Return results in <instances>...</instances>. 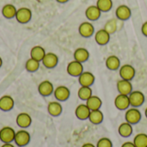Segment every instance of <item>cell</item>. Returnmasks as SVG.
Here are the masks:
<instances>
[{
	"label": "cell",
	"mask_w": 147,
	"mask_h": 147,
	"mask_svg": "<svg viewBox=\"0 0 147 147\" xmlns=\"http://www.w3.org/2000/svg\"><path fill=\"white\" fill-rule=\"evenodd\" d=\"M66 71L69 75L72 77H79L84 72V65L83 63H80L77 60L71 61L66 68Z\"/></svg>",
	"instance_id": "cell-3"
},
{
	"label": "cell",
	"mask_w": 147,
	"mask_h": 147,
	"mask_svg": "<svg viewBox=\"0 0 147 147\" xmlns=\"http://www.w3.org/2000/svg\"><path fill=\"white\" fill-rule=\"evenodd\" d=\"M142 118V115L140 111L137 108H131L127 109L125 114V119L126 121L130 123L131 125H135L138 124Z\"/></svg>",
	"instance_id": "cell-1"
},
{
	"label": "cell",
	"mask_w": 147,
	"mask_h": 147,
	"mask_svg": "<svg viewBox=\"0 0 147 147\" xmlns=\"http://www.w3.org/2000/svg\"><path fill=\"white\" fill-rule=\"evenodd\" d=\"M32 123V119L27 113H21L16 117V124L22 128L28 127Z\"/></svg>",
	"instance_id": "cell-21"
},
{
	"label": "cell",
	"mask_w": 147,
	"mask_h": 147,
	"mask_svg": "<svg viewBox=\"0 0 147 147\" xmlns=\"http://www.w3.org/2000/svg\"><path fill=\"white\" fill-rule=\"evenodd\" d=\"M118 133L123 138L130 137L133 134V125H131L127 121L121 123L118 127Z\"/></svg>",
	"instance_id": "cell-25"
},
{
	"label": "cell",
	"mask_w": 147,
	"mask_h": 147,
	"mask_svg": "<svg viewBox=\"0 0 147 147\" xmlns=\"http://www.w3.org/2000/svg\"><path fill=\"white\" fill-rule=\"evenodd\" d=\"M96 147H113V143L111 141L110 139L109 138H106V137H103V138H101L97 143H96Z\"/></svg>",
	"instance_id": "cell-34"
},
{
	"label": "cell",
	"mask_w": 147,
	"mask_h": 147,
	"mask_svg": "<svg viewBox=\"0 0 147 147\" xmlns=\"http://www.w3.org/2000/svg\"><path fill=\"white\" fill-rule=\"evenodd\" d=\"M16 11H17L16 8L13 4H10V3L5 4L2 9V14L7 19H11L13 17H16Z\"/></svg>",
	"instance_id": "cell-28"
},
{
	"label": "cell",
	"mask_w": 147,
	"mask_h": 147,
	"mask_svg": "<svg viewBox=\"0 0 147 147\" xmlns=\"http://www.w3.org/2000/svg\"><path fill=\"white\" fill-rule=\"evenodd\" d=\"M121 147H136V146H135V145L134 144V142H131V141H127V142L123 143V144L121 145Z\"/></svg>",
	"instance_id": "cell-36"
},
{
	"label": "cell",
	"mask_w": 147,
	"mask_h": 147,
	"mask_svg": "<svg viewBox=\"0 0 147 147\" xmlns=\"http://www.w3.org/2000/svg\"><path fill=\"white\" fill-rule=\"evenodd\" d=\"M58 3H66V2H68L69 0H56Z\"/></svg>",
	"instance_id": "cell-39"
},
{
	"label": "cell",
	"mask_w": 147,
	"mask_h": 147,
	"mask_svg": "<svg viewBox=\"0 0 147 147\" xmlns=\"http://www.w3.org/2000/svg\"><path fill=\"white\" fill-rule=\"evenodd\" d=\"M102 12H108L113 7L112 0H97L96 4Z\"/></svg>",
	"instance_id": "cell-31"
},
{
	"label": "cell",
	"mask_w": 147,
	"mask_h": 147,
	"mask_svg": "<svg viewBox=\"0 0 147 147\" xmlns=\"http://www.w3.org/2000/svg\"><path fill=\"white\" fill-rule=\"evenodd\" d=\"M134 144L136 147H147V134L140 133L134 138Z\"/></svg>",
	"instance_id": "cell-30"
},
{
	"label": "cell",
	"mask_w": 147,
	"mask_h": 147,
	"mask_svg": "<svg viewBox=\"0 0 147 147\" xmlns=\"http://www.w3.org/2000/svg\"><path fill=\"white\" fill-rule=\"evenodd\" d=\"M78 97L83 101H87L92 96V90L89 86H81L78 91Z\"/></svg>",
	"instance_id": "cell-29"
},
{
	"label": "cell",
	"mask_w": 147,
	"mask_h": 147,
	"mask_svg": "<svg viewBox=\"0 0 147 147\" xmlns=\"http://www.w3.org/2000/svg\"><path fill=\"white\" fill-rule=\"evenodd\" d=\"M14 107V100L9 96H3L0 98V109L3 111H9Z\"/></svg>",
	"instance_id": "cell-23"
},
{
	"label": "cell",
	"mask_w": 147,
	"mask_h": 147,
	"mask_svg": "<svg viewBox=\"0 0 147 147\" xmlns=\"http://www.w3.org/2000/svg\"><path fill=\"white\" fill-rule=\"evenodd\" d=\"M2 64H3V61H2V59H1V57H0V67L2 66Z\"/></svg>",
	"instance_id": "cell-40"
},
{
	"label": "cell",
	"mask_w": 147,
	"mask_h": 147,
	"mask_svg": "<svg viewBox=\"0 0 147 147\" xmlns=\"http://www.w3.org/2000/svg\"><path fill=\"white\" fill-rule=\"evenodd\" d=\"M110 40V34L104 29H99L95 34V40L100 46H104L109 43Z\"/></svg>",
	"instance_id": "cell-12"
},
{
	"label": "cell",
	"mask_w": 147,
	"mask_h": 147,
	"mask_svg": "<svg viewBox=\"0 0 147 147\" xmlns=\"http://www.w3.org/2000/svg\"><path fill=\"white\" fill-rule=\"evenodd\" d=\"M32 18V11L26 7H22L17 9L16 14V19L20 23H27Z\"/></svg>",
	"instance_id": "cell-5"
},
{
	"label": "cell",
	"mask_w": 147,
	"mask_h": 147,
	"mask_svg": "<svg viewBox=\"0 0 147 147\" xmlns=\"http://www.w3.org/2000/svg\"><path fill=\"white\" fill-rule=\"evenodd\" d=\"M74 59L80 62V63H84L85 61H87L90 58V53L86 48L84 47H79L78 49L75 50L74 54H73Z\"/></svg>",
	"instance_id": "cell-19"
},
{
	"label": "cell",
	"mask_w": 147,
	"mask_h": 147,
	"mask_svg": "<svg viewBox=\"0 0 147 147\" xmlns=\"http://www.w3.org/2000/svg\"><path fill=\"white\" fill-rule=\"evenodd\" d=\"M102 11L96 5H90L85 10V16L90 21H96L101 16Z\"/></svg>",
	"instance_id": "cell-18"
},
{
	"label": "cell",
	"mask_w": 147,
	"mask_h": 147,
	"mask_svg": "<svg viewBox=\"0 0 147 147\" xmlns=\"http://www.w3.org/2000/svg\"><path fill=\"white\" fill-rule=\"evenodd\" d=\"M119 73L121 79L131 81L132 79H134L135 76V69L133 65L129 64H126L119 68Z\"/></svg>",
	"instance_id": "cell-4"
},
{
	"label": "cell",
	"mask_w": 147,
	"mask_h": 147,
	"mask_svg": "<svg viewBox=\"0 0 147 147\" xmlns=\"http://www.w3.org/2000/svg\"><path fill=\"white\" fill-rule=\"evenodd\" d=\"M63 110V108L61 106V104L58 102H49L48 106H47V111L48 113L52 115V116H59L61 115Z\"/></svg>",
	"instance_id": "cell-26"
},
{
	"label": "cell",
	"mask_w": 147,
	"mask_h": 147,
	"mask_svg": "<svg viewBox=\"0 0 147 147\" xmlns=\"http://www.w3.org/2000/svg\"><path fill=\"white\" fill-rule=\"evenodd\" d=\"M115 106L119 110H127L130 106L128 96L119 94L115 99Z\"/></svg>",
	"instance_id": "cell-9"
},
{
	"label": "cell",
	"mask_w": 147,
	"mask_h": 147,
	"mask_svg": "<svg viewBox=\"0 0 147 147\" xmlns=\"http://www.w3.org/2000/svg\"><path fill=\"white\" fill-rule=\"evenodd\" d=\"M116 87H117V90H118L119 94L128 96L133 91L132 83H131V81H128V80H125V79L119 80L117 82Z\"/></svg>",
	"instance_id": "cell-11"
},
{
	"label": "cell",
	"mask_w": 147,
	"mask_h": 147,
	"mask_svg": "<svg viewBox=\"0 0 147 147\" xmlns=\"http://www.w3.org/2000/svg\"><path fill=\"white\" fill-rule=\"evenodd\" d=\"M54 96L59 102H65L70 97V90L65 86H59L54 90Z\"/></svg>",
	"instance_id": "cell-15"
},
{
	"label": "cell",
	"mask_w": 147,
	"mask_h": 147,
	"mask_svg": "<svg viewBox=\"0 0 147 147\" xmlns=\"http://www.w3.org/2000/svg\"><path fill=\"white\" fill-rule=\"evenodd\" d=\"M106 67L110 71H116L121 67V60L115 55H110L106 59Z\"/></svg>",
	"instance_id": "cell-20"
},
{
	"label": "cell",
	"mask_w": 147,
	"mask_h": 147,
	"mask_svg": "<svg viewBox=\"0 0 147 147\" xmlns=\"http://www.w3.org/2000/svg\"><path fill=\"white\" fill-rule=\"evenodd\" d=\"M78 82L81 86L90 87L95 82V76L90 71H84L78 77Z\"/></svg>",
	"instance_id": "cell-14"
},
{
	"label": "cell",
	"mask_w": 147,
	"mask_h": 147,
	"mask_svg": "<svg viewBox=\"0 0 147 147\" xmlns=\"http://www.w3.org/2000/svg\"><path fill=\"white\" fill-rule=\"evenodd\" d=\"M25 67H26V69H27L28 71H29V72H34L40 67V61L30 58L29 59L27 60L26 65H25Z\"/></svg>",
	"instance_id": "cell-33"
},
{
	"label": "cell",
	"mask_w": 147,
	"mask_h": 147,
	"mask_svg": "<svg viewBox=\"0 0 147 147\" xmlns=\"http://www.w3.org/2000/svg\"><path fill=\"white\" fill-rule=\"evenodd\" d=\"M78 32H79L81 36H83L84 38H89V37L93 35V34L95 32V28L91 22H84L79 25Z\"/></svg>",
	"instance_id": "cell-8"
},
{
	"label": "cell",
	"mask_w": 147,
	"mask_h": 147,
	"mask_svg": "<svg viewBox=\"0 0 147 147\" xmlns=\"http://www.w3.org/2000/svg\"><path fill=\"white\" fill-rule=\"evenodd\" d=\"M1 147H15L13 145H11L10 143H4V145H3Z\"/></svg>",
	"instance_id": "cell-38"
},
{
	"label": "cell",
	"mask_w": 147,
	"mask_h": 147,
	"mask_svg": "<svg viewBox=\"0 0 147 147\" xmlns=\"http://www.w3.org/2000/svg\"><path fill=\"white\" fill-rule=\"evenodd\" d=\"M82 147H96V146H94L93 144H91V143H85V144H84Z\"/></svg>",
	"instance_id": "cell-37"
},
{
	"label": "cell",
	"mask_w": 147,
	"mask_h": 147,
	"mask_svg": "<svg viewBox=\"0 0 147 147\" xmlns=\"http://www.w3.org/2000/svg\"><path fill=\"white\" fill-rule=\"evenodd\" d=\"M38 91L39 93L43 96H48L51 94H53V92L54 91L53 89V84L48 81V80H45L43 82H41L39 86H38Z\"/></svg>",
	"instance_id": "cell-16"
},
{
	"label": "cell",
	"mask_w": 147,
	"mask_h": 147,
	"mask_svg": "<svg viewBox=\"0 0 147 147\" xmlns=\"http://www.w3.org/2000/svg\"><path fill=\"white\" fill-rule=\"evenodd\" d=\"M145 115H146V117L147 118V108L146 109V110H145Z\"/></svg>",
	"instance_id": "cell-41"
},
{
	"label": "cell",
	"mask_w": 147,
	"mask_h": 147,
	"mask_svg": "<svg viewBox=\"0 0 147 147\" xmlns=\"http://www.w3.org/2000/svg\"><path fill=\"white\" fill-rule=\"evenodd\" d=\"M115 16L116 17L121 21H126L129 19L132 16L131 9L127 6L126 4H121L117 7L115 10Z\"/></svg>",
	"instance_id": "cell-10"
},
{
	"label": "cell",
	"mask_w": 147,
	"mask_h": 147,
	"mask_svg": "<svg viewBox=\"0 0 147 147\" xmlns=\"http://www.w3.org/2000/svg\"><path fill=\"white\" fill-rule=\"evenodd\" d=\"M14 141L16 142V144L18 146H25L30 141V135H29V134L27 131H25V130H20L17 133H16Z\"/></svg>",
	"instance_id": "cell-6"
},
{
	"label": "cell",
	"mask_w": 147,
	"mask_h": 147,
	"mask_svg": "<svg viewBox=\"0 0 147 147\" xmlns=\"http://www.w3.org/2000/svg\"><path fill=\"white\" fill-rule=\"evenodd\" d=\"M141 32H142L143 35H145L146 37H147V21L142 24V26H141Z\"/></svg>",
	"instance_id": "cell-35"
},
{
	"label": "cell",
	"mask_w": 147,
	"mask_h": 147,
	"mask_svg": "<svg viewBox=\"0 0 147 147\" xmlns=\"http://www.w3.org/2000/svg\"><path fill=\"white\" fill-rule=\"evenodd\" d=\"M90 109L88 108V106L86 104H79L76 109H75V115H76V117L78 119V120H81V121H84V120H87L89 119V115H90Z\"/></svg>",
	"instance_id": "cell-17"
},
{
	"label": "cell",
	"mask_w": 147,
	"mask_h": 147,
	"mask_svg": "<svg viewBox=\"0 0 147 147\" xmlns=\"http://www.w3.org/2000/svg\"><path fill=\"white\" fill-rule=\"evenodd\" d=\"M117 28H118V24H117L116 19L112 18V19L109 20V21L105 23L103 28H104L109 34H114V33L116 32Z\"/></svg>",
	"instance_id": "cell-32"
},
{
	"label": "cell",
	"mask_w": 147,
	"mask_h": 147,
	"mask_svg": "<svg viewBox=\"0 0 147 147\" xmlns=\"http://www.w3.org/2000/svg\"><path fill=\"white\" fill-rule=\"evenodd\" d=\"M103 119H104L103 113L100 109H96V110L90 111L88 120L94 125H99L103 121Z\"/></svg>",
	"instance_id": "cell-22"
},
{
	"label": "cell",
	"mask_w": 147,
	"mask_h": 147,
	"mask_svg": "<svg viewBox=\"0 0 147 147\" xmlns=\"http://www.w3.org/2000/svg\"><path fill=\"white\" fill-rule=\"evenodd\" d=\"M45 55H46L45 49L40 46H35L31 49L30 56L34 59H36L38 61H42Z\"/></svg>",
	"instance_id": "cell-27"
},
{
	"label": "cell",
	"mask_w": 147,
	"mask_h": 147,
	"mask_svg": "<svg viewBox=\"0 0 147 147\" xmlns=\"http://www.w3.org/2000/svg\"><path fill=\"white\" fill-rule=\"evenodd\" d=\"M58 62H59L58 56L53 53H46L45 57L42 59L43 65L47 68H49V69L54 68L58 65Z\"/></svg>",
	"instance_id": "cell-13"
},
{
	"label": "cell",
	"mask_w": 147,
	"mask_h": 147,
	"mask_svg": "<svg viewBox=\"0 0 147 147\" xmlns=\"http://www.w3.org/2000/svg\"><path fill=\"white\" fill-rule=\"evenodd\" d=\"M15 130L12 127H5L0 130V140L3 143H10L15 140Z\"/></svg>",
	"instance_id": "cell-7"
},
{
	"label": "cell",
	"mask_w": 147,
	"mask_h": 147,
	"mask_svg": "<svg viewBox=\"0 0 147 147\" xmlns=\"http://www.w3.org/2000/svg\"><path fill=\"white\" fill-rule=\"evenodd\" d=\"M129 102H130V106L134 108H138L143 105L145 102V95L143 92L140 90H133L129 95H128Z\"/></svg>",
	"instance_id": "cell-2"
},
{
	"label": "cell",
	"mask_w": 147,
	"mask_h": 147,
	"mask_svg": "<svg viewBox=\"0 0 147 147\" xmlns=\"http://www.w3.org/2000/svg\"><path fill=\"white\" fill-rule=\"evenodd\" d=\"M88 108L90 110H96V109H100L102 105V102L101 100V98L97 96H91L85 103Z\"/></svg>",
	"instance_id": "cell-24"
}]
</instances>
